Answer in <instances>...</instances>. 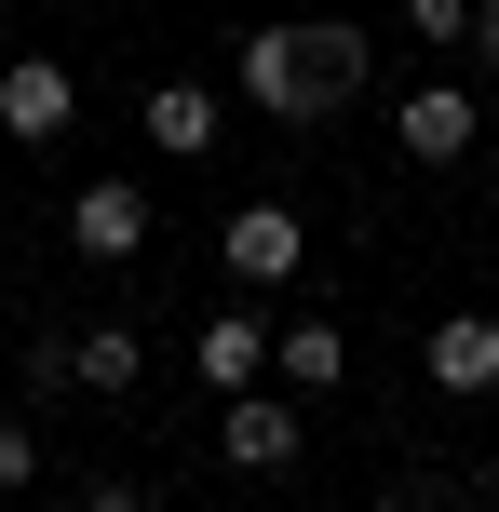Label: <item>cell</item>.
I'll return each instance as SVG.
<instances>
[{"instance_id":"obj_1","label":"cell","mask_w":499,"mask_h":512,"mask_svg":"<svg viewBox=\"0 0 499 512\" xmlns=\"http://www.w3.org/2000/svg\"><path fill=\"white\" fill-rule=\"evenodd\" d=\"M230 81L270 122H338V95H324V68H311V27H257V41L230 54Z\"/></svg>"},{"instance_id":"obj_2","label":"cell","mask_w":499,"mask_h":512,"mask_svg":"<svg viewBox=\"0 0 499 512\" xmlns=\"http://www.w3.org/2000/svg\"><path fill=\"white\" fill-rule=\"evenodd\" d=\"M68 122H81V68L68 54H14V68H0V135H14V149H54Z\"/></svg>"},{"instance_id":"obj_3","label":"cell","mask_w":499,"mask_h":512,"mask_svg":"<svg viewBox=\"0 0 499 512\" xmlns=\"http://www.w3.org/2000/svg\"><path fill=\"white\" fill-rule=\"evenodd\" d=\"M297 445H311V418H297V391H243V405H216V459L230 472H297Z\"/></svg>"},{"instance_id":"obj_4","label":"cell","mask_w":499,"mask_h":512,"mask_svg":"<svg viewBox=\"0 0 499 512\" xmlns=\"http://www.w3.org/2000/svg\"><path fill=\"white\" fill-rule=\"evenodd\" d=\"M392 135H405V162H473V135H486V108H473V81H405V108H392Z\"/></svg>"},{"instance_id":"obj_5","label":"cell","mask_w":499,"mask_h":512,"mask_svg":"<svg viewBox=\"0 0 499 512\" xmlns=\"http://www.w3.org/2000/svg\"><path fill=\"white\" fill-rule=\"evenodd\" d=\"M270 337H284V324H257V310H203V337H189V364H203V391H216V405H243V391H270Z\"/></svg>"},{"instance_id":"obj_6","label":"cell","mask_w":499,"mask_h":512,"mask_svg":"<svg viewBox=\"0 0 499 512\" xmlns=\"http://www.w3.org/2000/svg\"><path fill=\"white\" fill-rule=\"evenodd\" d=\"M216 256H230V283H297V256H311V230H297V203H230V230H216Z\"/></svg>"},{"instance_id":"obj_7","label":"cell","mask_w":499,"mask_h":512,"mask_svg":"<svg viewBox=\"0 0 499 512\" xmlns=\"http://www.w3.org/2000/svg\"><path fill=\"white\" fill-rule=\"evenodd\" d=\"M68 243L95 256V270H122V256H149V189H122V176L68 189Z\"/></svg>"},{"instance_id":"obj_8","label":"cell","mask_w":499,"mask_h":512,"mask_svg":"<svg viewBox=\"0 0 499 512\" xmlns=\"http://www.w3.org/2000/svg\"><path fill=\"white\" fill-rule=\"evenodd\" d=\"M419 364H432V391H459V405H486V391H499V310H446Z\"/></svg>"},{"instance_id":"obj_9","label":"cell","mask_w":499,"mask_h":512,"mask_svg":"<svg viewBox=\"0 0 499 512\" xmlns=\"http://www.w3.org/2000/svg\"><path fill=\"white\" fill-rule=\"evenodd\" d=\"M135 122H149V149H162V162H203V149H216V122H230V95H216V81H149V108H135Z\"/></svg>"},{"instance_id":"obj_10","label":"cell","mask_w":499,"mask_h":512,"mask_svg":"<svg viewBox=\"0 0 499 512\" xmlns=\"http://www.w3.org/2000/svg\"><path fill=\"white\" fill-rule=\"evenodd\" d=\"M270 378H284V391H338L351 378V337L338 324H284V337H270Z\"/></svg>"},{"instance_id":"obj_11","label":"cell","mask_w":499,"mask_h":512,"mask_svg":"<svg viewBox=\"0 0 499 512\" xmlns=\"http://www.w3.org/2000/svg\"><path fill=\"white\" fill-rule=\"evenodd\" d=\"M135 378H149V337H135V324H95V337H81V391H95V405H122Z\"/></svg>"},{"instance_id":"obj_12","label":"cell","mask_w":499,"mask_h":512,"mask_svg":"<svg viewBox=\"0 0 499 512\" xmlns=\"http://www.w3.org/2000/svg\"><path fill=\"white\" fill-rule=\"evenodd\" d=\"M473 14H486V0H405V27H419L432 54H446V41H473Z\"/></svg>"},{"instance_id":"obj_13","label":"cell","mask_w":499,"mask_h":512,"mask_svg":"<svg viewBox=\"0 0 499 512\" xmlns=\"http://www.w3.org/2000/svg\"><path fill=\"white\" fill-rule=\"evenodd\" d=\"M41 486V432H27V418H0V499H27Z\"/></svg>"},{"instance_id":"obj_14","label":"cell","mask_w":499,"mask_h":512,"mask_svg":"<svg viewBox=\"0 0 499 512\" xmlns=\"http://www.w3.org/2000/svg\"><path fill=\"white\" fill-rule=\"evenodd\" d=\"M81 512H149V486H122V472H95V486H81Z\"/></svg>"},{"instance_id":"obj_15","label":"cell","mask_w":499,"mask_h":512,"mask_svg":"<svg viewBox=\"0 0 499 512\" xmlns=\"http://www.w3.org/2000/svg\"><path fill=\"white\" fill-rule=\"evenodd\" d=\"M473 68H499V0H486V14H473Z\"/></svg>"},{"instance_id":"obj_16","label":"cell","mask_w":499,"mask_h":512,"mask_svg":"<svg viewBox=\"0 0 499 512\" xmlns=\"http://www.w3.org/2000/svg\"><path fill=\"white\" fill-rule=\"evenodd\" d=\"M365 512H432V499H405V486H392V499H365Z\"/></svg>"},{"instance_id":"obj_17","label":"cell","mask_w":499,"mask_h":512,"mask_svg":"<svg viewBox=\"0 0 499 512\" xmlns=\"http://www.w3.org/2000/svg\"><path fill=\"white\" fill-rule=\"evenodd\" d=\"M95 14H135V0H95Z\"/></svg>"}]
</instances>
